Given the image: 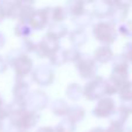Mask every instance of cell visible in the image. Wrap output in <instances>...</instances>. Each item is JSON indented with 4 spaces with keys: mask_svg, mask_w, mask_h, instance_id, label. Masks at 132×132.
Here are the masks:
<instances>
[{
    "mask_svg": "<svg viewBox=\"0 0 132 132\" xmlns=\"http://www.w3.org/2000/svg\"><path fill=\"white\" fill-rule=\"evenodd\" d=\"M8 119L16 131H28L35 126L39 119V115L35 111L28 110L26 103L13 100L11 104L7 105Z\"/></svg>",
    "mask_w": 132,
    "mask_h": 132,
    "instance_id": "cell-1",
    "label": "cell"
},
{
    "mask_svg": "<svg viewBox=\"0 0 132 132\" xmlns=\"http://www.w3.org/2000/svg\"><path fill=\"white\" fill-rule=\"evenodd\" d=\"M5 60L7 65L14 68L16 80H23V78L32 71V60L21 50H12Z\"/></svg>",
    "mask_w": 132,
    "mask_h": 132,
    "instance_id": "cell-2",
    "label": "cell"
},
{
    "mask_svg": "<svg viewBox=\"0 0 132 132\" xmlns=\"http://www.w3.org/2000/svg\"><path fill=\"white\" fill-rule=\"evenodd\" d=\"M93 34L97 41L109 45L114 43L116 39L117 30L115 24L111 22H98L97 24L94 26Z\"/></svg>",
    "mask_w": 132,
    "mask_h": 132,
    "instance_id": "cell-3",
    "label": "cell"
},
{
    "mask_svg": "<svg viewBox=\"0 0 132 132\" xmlns=\"http://www.w3.org/2000/svg\"><path fill=\"white\" fill-rule=\"evenodd\" d=\"M84 94L88 100H96L107 94V80L97 77L85 86Z\"/></svg>",
    "mask_w": 132,
    "mask_h": 132,
    "instance_id": "cell-4",
    "label": "cell"
},
{
    "mask_svg": "<svg viewBox=\"0 0 132 132\" xmlns=\"http://www.w3.org/2000/svg\"><path fill=\"white\" fill-rule=\"evenodd\" d=\"M58 49H59L58 39L53 38L50 35L46 34L42 38V41L35 45V52L39 58H45V57L50 58Z\"/></svg>",
    "mask_w": 132,
    "mask_h": 132,
    "instance_id": "cell-5",
    "label": "cell"
},
{
    "mask_svg": "<svg viewBox=\"0 0 132 132\" xmlns=\"http://www.w3.org/2000/svg\"><path fill=\"white\" fill-rule=\"evenodd\" d=\"M75 64H77L75 66H77L78 72L84 79H88V78L94 77L96 74V72H97V66H96L95 60L93 58H89L86 55L80 56L79 59L75 62Z\"/></svg>",
    "mask_w": 132,
    "mask_h": 132,
    "instance_id": "cell-6",
    "label": "cell"
},
{
    "mask_svg": "<svg viewBox=\"0 0 132 132\" xmlns=\"http://www.w3.org/2000/svg\"><path fill=\"white\" fill-rule=\"evenodd\" d=\"M53 78L55 74L52 68L46 64L38 65L32 72V80L41 86H49L50 84H52Z\"/></svg>",
    "mask_w": 132,
    "mask_h": 132,
    "instance_id": "cell-7",
    "label": "cell"
},
{
    "mask_svg": "<svg viewBox=\"0 0 132 132\" xmlns=\"http://www.w3.org/2000/svg\"><path fill=\"white\" fill-rule=\"evenodd\" d=\"M46 104H48V96L44 94V92L41 90H35L32 93H29L26 100V108L35 112L44 109Z\"/></svg>",
    "mask_w": 132,
    "mask_h": 132,
    "instance_id": "cell-8",
    "label": "cell"
},
{
    "mask_svg": "<svg viewBox=\"0 0 132 132\" xmlns=\"http://www.w3.org/2000/svg\"><path fill=\"white\" fill-rule=\"evenodd\" d=\"M129 2H121L116 1L112 2L111 6V13H110V18H112V22L114 23H121L125 21V18L128 15L129 12Z\"/></svg>",
    "mask_w": 132,
    "mask_h": 132,
    "instance_id": "cell-9",
    "label": "cell"
},
{
    "mask_svg": "<svg viewBox=\"0 0 132 132\" xmlns=\"http://www.w3.org/2000/svg\"><path fill=\"white\" fill-rule=\"evenodd\" d=\"M115 111V102L112 98H102L97 102L96 107L94 108L93 114L96 117H109Z\"/></svg>",
    "mask_w": 132,
    "mask_h": 132,
    "instance_id": "cell-10",
    "label": "cell"
},
{
    "mask_svg": "<svg viewBox=\"0 0 132 132\" xmlns=\"http://www.w3.org/2000/svg\"><path fill=\"white\" fill-rule=\"evenodd\" d=\"M48 22H49V15H48V7H46V8L35 11L28 24L30 26L31 29L41 30L45 27Z\"/></svg>",
    "mask_w": 132,
    "mask_h": 132,
    "instance_id": "cell-11",
    "label": "cell"
},
{
    "mask_svg": "<svg viewBox=\"0 0 132 132\" xmlns=\"http://www.w3.org/2000/svg\"><path fill=\"white\" fill-rule=\"evenodd\" d=\"M13 95L15 101L26 103V100L29 95V85L24 80H16L13 88Z\"/></svg>",
    "mask_w": 132,
    "mask_h": 132,
    "instance_id": "cell-12",
    "label": "cell"
},
{
    "mask_svg": "<svg viewBox=\"0 0 132 132\" xmlns=\"http://www.w3.org/2000/svg\"><path fill=\"white\" fill-rule=\"evenodd\" d=\"M34 8H32V4L31 2H27V1H21L20 5V12H19V16L18 19L20 20V22L22 23H29L30 19H31L32 14H34Z\"/></svg>",
    "mask_w": 132,
    "mask_h": 132,
    "instance_id": "cell-13",
    "label": "cell"
},
{
    "mask_svg": "<svg viewBox=\"0 0 132 132\" xmlns=\"http://www.w3.org/2000/svg\"><path fill=\"white\" fill-rule=\"evenodd\" d=\"M111 6L112 2L109 1H98L94 4V14L97 18H105L110 16L111 13Z\"/></svg>",
    "mask_w": 132,
    "mask_h": 132,
    "instance_id": "cell-14",
    "label": "cell"
},
{
    "mask_svg": "<svg viewBox=\"0 0 132 132\" xmlns=\"http://www.w3.org/2000/svg\"><path fill=\"white\" fill-rule=\"evenodd\" d=\"M65 12L67 14H70L73 19L77 16L81 15L82 13H85V2L82 1H71L66 4V9Z\"/></svg>",
    "mask_w": 132,
    "mask_h": 132,
    "instance_id": "cell-15",
    "label": "cell"
},
{
    "mask_svg": "<svg viewBox=\"0 0 132 132\" xmlns=\"http://www.w3.org/2000/svg\"><path fill=\"white\" fill-rule=\"evenodd\" d=\"M94 56H95V60H97L100 63H107L114 58V53L107 45L96 49L95 52H94Z\"/></svg>",
    "mask_w": 132,
    "mask_h": 132,
    "instance_id": "cell-16",
    "label": "cell"
},
{
    "mask_svg": "<svg viewBox=\"0 0 132 132\" xmlns=\"http://www.w3.org/2000/svg\"><path fill=\"white\" fill-rule=\"evenodd\" d=\"M48 15L49 20H51L55 23H58L65 20L66 12L65 8H63V7H55V8H49L48 7Z\"/></svg>",
    "mask_w": 132,
    "mask_h": 132,
    "instance_id": "cell-17",
    "label": "cell"
},
{
    "mask_svg": "<svg viewBox=\"0 0 132 132\" xmlns=\"http://www.w3.org/2000/svg\"><path fill=\"white\" fill-rule=\"evenodd\" d=\"M66 34H67V27L64 24H60V23H52L49 28L48 32V35H50L51 37H53L56 39L62 38Z\"/></svg>",
    "mask_w": 132,
    "mask_h": 132,
    "instance_id": "cell-18",
    "label": "cell"
},
{
    "mask_svg": "<svg viewBox=\"0 0 132 132\" xmlns=\"http://www.w3.org/2000/svg\"><path fill=\"white\" fill-rule=\"evenodd\" d=\"M109 117L111 119V125L117 126V128H122L124 125V123H125L126 118H128V114L124 112L123 110L118 109V110H115Z\"/></svg>",
    "mask_w": 132,
    "mask_h": 132,
    "instance_id": "cell-19",
    "label": "cell"
},
{
    "mask_svg": "<svg viewBox=\"0 0 132 132\" xmlns=\"http://www.w3.org/2000/svg\"><path fill=\"white\" fill-rule=\"evenodd\" d=\"M68 38H70V41L72 42L75 46H80V45L86 43L87 35L82 29H77V30H73V31L71 32Z\"/></svg>",
    "mask_w": 132,
    "mask_h": 132,
    "instance_id": "cell-20",
    "label": "cell"
},
{
    "mask_svg": "<svg viewBox=\"0 0 132 132\" xmlns=\"http://www.w3.org/2000/svg\"><path fill=\"white\" fill-rule=\"evenodd\" d=\"M68 117H70V121L75 123V122H81V119L84 118L85 116V111L79 105H73V107H70L68 108Z\"/></svg>",
    "mask_w": 132,
    "mask_h": 132,
    "instance_id": "cell-21",
    "label": "cell"
},
{
    "mask_svg": "<svg viewBox=\"0 0 132 132\" xmlns=\"http://www.w3.org/2000/svg\"><path fill=\"white\" fill-rule=\"evenodd\" d=\"M15 34L18 35L19 37L23 39H27L29 38L30 34H31V28H30L29 24L27 23H22V22H19L18 24L15 26V29H14Z\"/></svg>",
    "mask_w": 132,
    "mask_h": 132,
    "instance_id": "cell-22",
    "label": "cell"
},
{
    "mask_svg": "<svg viewBox=\"0 0 132 132\" xmlns=\"http://www.w3.org/2000/svg\"><path fill=\"white\" fill-rule=\"evenodd\" d=\"M68 105L66 104L65 101L63 100H56L55 102L52 103V110L53 114L58 115V116H63V115H66L68 111Z\"/></svg>",
    "mask_w": 132,
    "mask_h": 132,
    "instance_id": "cell-23",
    "label": "cell"
},
{
    "mask_svg": "<svg viewBox=\"0 0 132 132\" xmlns=\"http://www.w3.org/2000/svg\"><path fill=\"white\" fill-rule=\"evenodd\" d=\"M50 60L53 65H63L64 63H66V50H62V49H58L55 53L50 57Z\"/></svg>",
    "mask_w": 132,
    "mask_h": 132,
    "instance_id": "cell-24",
    "label": "cell"
},
{
    "mask_svg": "<svg viewBox=\"0 0 132 132\" xmlns=\"http://www.w3.org/2000/svg\"><path fill=\"white\" fill-rule=\"evenodd\" d=\"M90 18H92L90 14L85 12V13H82L81 15H79V16L73 19V21H74V23L80 28V29H82L84 27H86V26H88L89 23H90V21H92Z\"/></svg>",
    "mask_w": 132,
    "mask_h": 132,
    "instance_id": "cell-25",
    "label": "cell"
},
{
    "mask_svg": "<svg viewBox=\"0 0 132 132\" xmlns=\"http://www.w3.org/2000/svg\"><path fill=\"white\" fill-rule=\"evenodd\" d=\"M118 31L121 32L123 36L131 38L132 37V21L125 20V21H123V22H121L118 26Z\"/></svg>",
    "mask_w": 132,
    "mask_h": 132,
    "instance_id": "cell-26",
    "label": "cell"
},
{
    "mask_svg": "<svg viewBox=\"0 0 132 132\" xmlns=\"http://www.w3.org/2000/svg\"><path fill=\"white\" fill-rule=\"evenodd\" d=\"M81 95V88L77 84H72L67 88V96L71 100H78Z\"/></svg>",
    "mask_w": 132,
    "mask_h": 132,
    "instance_id": "cell-27",
    "label": "cell"
},
{
    "mask_svg": "<svg viewBox=\"0 0 132 132\" xmlns=\"http://www.w3.org/2000/svg\"><path fill=\"white\" fill-rule=\"evenodd\" d=\"M35 45H36V44H35L34 42L30 41L29 38L23 39L22 49H21V51H22L23 53H26V55H27V52H31V51H35Z\"/></svg>",
    "mask_w": 132,
    "mask_h": 132,
    "instance_id": "cell-28",
    "label": "cell"
},
{
    "mask_svg": "<svg viewBox=\"0 0 132 132\" xmlns=\"http://www.w3.org/2000/svg\"><path fill=\"white\" fill-rule=\"evenodd\" d=\"M123 56L126 58V60L132 62V42L131 43H128L124 46V55Z\"/></svg>",
    "mask_w": 132,
    "mask_h": 132,
    "instance_id": "cell-29",
    "label": "cell"
},
{
    "mask_svg": "<svg viewBox=\"0 0 132 132\" xmlns=\"http://www.w3.org/2000/svg\"><path fill=\"white\" fill-rule=\"evenodd\" d=\"M104 132H132V129L131 128H117V126H114V125H110L109 128L107 129V131Z\"/></svg>",
    "mask_w": 132,
    "mask_h": 132,
    "instance_id": "cell-30",
    "label": "cell"
},
{
    "mask_svg": "<svg viewBox=\"0 0 132 132\" xmlns=\"http://www.w3.org/2000/svg\"><path fill=\"white\" fill-rule=\"evenodd\" d=\"M6 70H7V63H6V60L0 56V74L5 73L6 72Z\"/></svg>",
    "mask_w": 132,
    "mask_h": 132,
    "instance_id": "cell-31",
    "label": "cell"
},
{
    "mask_svg": "<svg viewBox=\"0 0 132 132\" xmlns=\"http://www.w3.org/2000/svg\"><path fill=\"white\" fill-rule=\"evenodd\" d=\"M36 132H56V129L55 128H41V129H38Z\"/></svg>",
    "mask_w": 132,
    "mask_h": 132,
    "instance_id": "cell-32",
    "label": "cell"
},
{
    "mask_svg": "<svg viewBox=\"0 0 132 132\" xmlns=\"http://www.w3.org/2000/svg\"><path fill=\"white\" fill-rule=\"evenodd\" d=\"M6 44V38H5V35L2 32H0V49L4 48V45Z\"/></svg>",
    "mask_w": 132,
    "mask_h": 132,
    "instance_id": "cell-33",
    "label": "cell"
},
{
    "mask_svg": "<svg viewBox=\"0 0 132 132\" xmlns=\"http://www.w3.org/2000/svg\"><path fill=\"white\" fill-rule=\"evenodd\" d=\"M89 132H104V130H103L102 128H96V129H93V130Z\"/></svg>",
    "mask_w": 132,
    "mask_h": 132,
    "instance_id": "cell-34",
    "label": "cell"
},
{
    "mask_svg": "<svg viewBox=\"0 0 132 132\" xmlns=\"http://www.w3.org/2000/svg\"><path fill=\"white\" fill-rule=\"evenodd\" d=\"M4 19H5V16H4V14H2V12H1V8H0V23L2 22Z\"/></svg>",
    "mask_w": 132,
    "mask_h": 132,
    "instance_id": "cell-35",
    "label": "cell"
},
{
    "mask_svg": "<svg viewBox=\"0 0 132 132\" xmlns=\"http://www.w3.org/2000/svg\"><path fill=\"white\" fill-rule=\"evenodd\" d=\"M18 132H28V131H18Z\"/></svg>",
    "mask_w": 132,
    "mask_h": 132,
    "instance_id": "cell-36",
    "label": "cell"
}]
</instances>
